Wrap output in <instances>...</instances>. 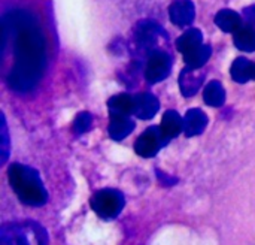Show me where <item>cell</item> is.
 Instances as JSON below:
<instances>
[{"label": "cell", "mask_w": 255, "mask_h": 245, "mask_svg": "<svg viewBox=\"0 0 255 245\" xmlns=\"http://www.w3.org/2000/svg\"><path fill=\"white\" fill-rule=\"evenodd\" d=\"M244 16H245V19H247V22L251 25H255V4L253 6H248V7H245L244 9Z\"/></svg>", "instance_id": "obj_23"}, {"label": "cell", "mask_w": 255, "mask_h": 245, "mask_svg": "<svg viewBox=\"0 0 255 245\" xmlns=\"http://www.w3.org/2000/svg\"><path fill=\"white\" fill-rule=\"evenodd\" d=\"M170 21L179 27L190 25L194 21L196 9L191 0H175L169 7Z\"/></svg>", "instance_id": "obj_9"}, {"label": "cell", "mask_w": 255, "mask_h": 245, "mask_svg": "<svg viewBox=\"0 0 255 245\" xmlns=\"http://www.w3.org/2000/svg\"><path fill=\"white\" fill-rule=\"evenodd\" d=\"M0 245H48V234L34 222L10 223L0 231Z\"/></svg>", "instance_id": "obj_4"}, {"label": "cell", "mask_w": 255, "mask_h": 245, "mask_svg": "<svg viewBox=\"0 0 255 245\" xmlns=\"http://www.w3.org/2000/svg\"><path fill=\"white\" fill-rule=\"evenodd\" d=\"M134 129V123L128 115L111 112V121H109V136L115 141H123L127 138Z\"/></svg>", "instance_id": "obj_10"}, {"label": "cell", "mask_w": 255, "mask_h": 245, "mask_svg": "<svg viewBox=\"0 0 255 245\" xmlns=\"http://www.w3.org/2000/svg\"><path fill=\"white\" fill-rule=\"evenodd\" d=\"M215 24L226 33H236L242 27V18L232 9H223L215 15Z\"/></svg>", "instance_id": "obj_15"}, {"label": "cell", "mask_w": 255, "mask_h": 245, "mask_svg": "<svg viewBox=\"0 0 255 245\" xmlns=\"http://www.w3.org/2000/svg\"><path fill=\"white\" fill-rule=\"evenodd\" d=\"M157 175H158V180H160L164 186H173V184H176V183H178V180L170 178L169 175H164V174H161L160 171H157Z\"/></svg>", "instance_id": "obj_24"}, {"label": "cell", "mask_w": 255, "mask_h": 245, "mask_svg": "<svg viewBox=\"0 0 255 245\" xmlns=\"http://www.w3.org/2000/svg\"><path fill=\"white\" fill-rule=\"evenodd\" d=\"M205 81V72L200 69H194L187 66L185 69H182L181 75H179V88L182 96L185 97H191L194 96L200 87L203 85Z\"/></svg>", "instance_id": "obj_8"}, {"label": "cell", "mask_w": 255, "mask_h": 245, "mask_svg": "<svg viewBox=\"0 0 255 245\" xmlns=\"http://www.w3.org/2000/svg\"><path fill=\"white\" fill-rule=\"evenodd\" d=\"M7 178L18 199L30 207H40L46 202L48 195L39 174L30 166L13 163L7 169Z\"/></svg>", "instance_id": "obj_2"}, {"label": "cell", "mask_w": 255, "mask_h": 245, "mask_svg": "<svg viewBox=\"0 0 255 245\" xmlns=\"http://www.w3.org/2000/svg\"><path fill=\"white\" fill-rule=\"evenodd\" d=\"M208 124V115L202 109H190L184 117V133L190 136L200 135Z\"/></svg>", "instance_id": "obj_13"}, {"label": "cell", "mask_w": 255, "mask_h": 245, "mask_svg": "<svg viewBox=\"0 0 255 245\" xmlns=\"http://www.w3.org/2000/svg\"><path fill=\"white\" fill-rule=\"evenodd\" d=\"M91 123H93L91 114H88V112H81V114L76 115V118H75V121H73V132H75L76 135H82V133H85V132L90 130Z\"/></svg>", "instance_id": "obj_21"}, {"label": "cell", "mask_w": 255, "mask_h": 245, "mask_svg": "<svg viewBox=\"0 0 255 245\" xmlns=\"http://www.w3.org/2000/svg\"><path fill=\"white\" fill-rule=\"evenodd\" d=\"M167 141L163 138L160 127H148L136 141L134 150L140 157H154L163 145H166Z\"/></svg>", "instance_id": "obj_7"}, {"label": "cell", "mask_w": 255, "mask_h": 245, "mask_svg": "<svg viewBox=\"0 0 255 245\" xmlns=\"http://www.w3.org/2000/svg\"><path fill=\"white\" fill-rule=\"evenodd\" d=\"M90 205L99 217L105 220H111V219H115L123 211L124 196L118 190L103 189L94 193V196L90 201Z\"/></svg>", "instance_id": "obj_5"}, {"label": "cell", "mask_w": 255, "mask_h": 245, "mask_svg": "<svg viewBox=\"0 0 255 245\" xmlns=\"http://www.w3.org/2000/svg\"><path fill=\"white\" fill-rule=\"evenodd\" d=\"M9 156V136H7V126H6V120L1 115V163L6 162Z\"/></svg>", "instance_id": "obj_22"}, {"label": "cell", "mask_w": 255, "mask_h": 245, "mask_svg": "<svg viewBox=\"0 0 255 245\" xmlns=\"http://www.w3.org/2000/svg\"><path fill=\"white\" fill-rule=\"evenodd\" d=\"M158 108H160V102L157 100L154 94L140 93V94H136V108H134L133 115H136L140 120H149L157 114Z\"/></svg>", "instance_id": "obj_12"}, {"label": "cell", "mask_w": 255, "mask_h": 245, "mask_svg": "<svg viewBox=\"0 0 255 245\" xmlns=\"http://www.w3.org/2000/svg\"><path fill=\"white\" fill-rule=\"evenodd\" d=\"M202 40H203L202 31L199 28H190L184 34L179 36V39L176 40V48L179 52L187 54V52L196 49L197 46H200Z\"/></svg>", "instance_id": "obj_17"}, {"label": "cell", "mask_w": 255, "mask_h": 245, "mask_svg": "<svg viewBox=\"0 0 255 245\" xmlns=\"http://www.w3.org/2000/svg\"><path fill=\"white\" fill-rule=\"evenodd\" d=\"M161 40H167V33L161 28V25L152 19L139 21L130 39V52L136 58H148L155 51H160Z\"/></svg>", "instance_id": "obj_3"}, {"label": "cell", "mask_w": 255, "mask_h": 245, "mask_svg": "<svg viewBox=\"0 0 255 245\" xmlns=\"http://www.w3.org/2000/svg\"><path fill=\"white\" fill-rule=\"evenodd\" d=\"M160 132L163 138L169 142L170 139L176 138L181 132H184V118L173 109L164 112L160 124Z\"/></svg>", "instance_id": "obj_11"}, {"label": "cell", "mask_w": 255, "mask_h": 245, "mask_svg": "<svg viewBox=\"0 0 255 245\" xmlns=\"http://www.w3.org/2000/svg\"><path fill=\"white\" fill-rule=\"evenodd\" d=\"M108 106L111 109V112H117V114H124V115H130L134 114V108H136V96L131 94H115L108 100Z\"/></svg>", "instance_id": "obj_16"}, {"label": "cell", "mask_w": 255, "mask_h": 245, "mask_svg": "<svg viewBox=\"0 0 255 245\" xmlns=\"http://www.w3.org/2000/svg\"><path fill=\"white\" fill-rule=\"evenodd\" d=\"M235 45L242 51H255V30L251 25H242L235 33Z\"/></svg>", "instance_id": "obj_20"}, {"label": "cell", "mask_w": 255, "mask_h": 245, "mask_svg": "<svg viewBox=\"0 0 255 245\" xmlns=\"http://www.w3.org/2000/svg\"><path fill=\"white\" fill-rule=\"evenodd\" d=\"M254 78H255V76H254Z\"/></svg>", "instance_id": "obj_25"}, {"label": "cell", "mask_w": 255, "mask_h": 245, "mask_svg": "<svg viewBox=\"0 0 255 245\" xmlns=\"http://www.w3.org/2000/svg\"><path fill=\"white\" fill-rule=\"evenodd\" d=\"M172 69V58L170 55L164 51H155L152 55L146 58V66H145V78L149 82H160L166 79L170 73Z\"/></svg>", "instance_id": "obj_6"}, {"label": "cell", "mask_w": 255, "mask_h": 245, "mask_svg": "<svg viewBox=\"0 0 255 245\" xmlns=\"http://www.w3.org/2000/svg\"><path fill=\"white\" fill-rule=\"evenodd\" d=\"M230 73H232V78L236 82L245 84V82H248L251 78L255 76V64L253 61H250L248 58H245V57H239L232 64Z\"/></svg>", "instance_id": "obj_14"}, {"label": "cell", "mask_w": 255, "mask_h": 245, "mask_svg": "<svg viewBox=\"0 0 255 245\" xmlns=\"http://www.w3.org/2000/svg\"><path fill=\"white\" fill-rule=\"evenodd\" d=\"M211 54H212V49L209 45H200L197 46L196 49L184 54V60H185V64L190 66V67H194V69H202L206 61L211 58Z\"/></svg>", "instance_id": "obj_19"}, {"label": "cell", "mask_w": 255, "mask_h": 245, "mask_svg": "<svg viewBox=\"0 0 255 245\" xmlns=\"http://www.w3.org/2000/svg\"><path fill=\"white\" fill-rule=\"evenodd\" d=\"M203 99H205L206 105H209V106H214V108L223 106L226 102V91H224V87L221 85V82L220 81L209 82L203 90Z\"/></svg>", "instance_id": "obj_18"}, {"label": "cell", "mask_w": 255, "mask_h": 245, "mask_svg": "<svg viewBox=\"0 0 255 245\" xmlns=\"http://www.w3.org/2000/svg\"><path fill=\"white\" fill-rule=\"evenodd\" d=\"M15 31V64L9 73V84L18 91H30L39 81L45 63L43 37L34 21L24 13L10 16Z\"/></svg>", "instance_id": "obj_1"}]
</instances>
